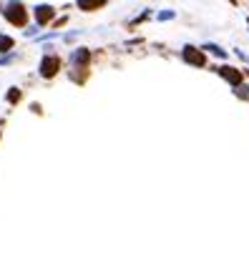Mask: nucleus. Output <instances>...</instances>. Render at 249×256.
<instances>
[{
  "mask_svg": "<svg viewBox=\"0 0 249 256\" xmlns=\"http://www.w3.org/2000/svg\"><path fill=\"white\" fill-rule=\"evenodd\" d=\"M5 18L13 23V25H25V8L20 3H10L5 8Z\"/></svg>",
  "mask_w": 249,
  "mask_h": 256,
  "instance_id": "1",
  "label": "nucleus"
},
{
  "mask_svg": "<svg viewBox=\"0 0 249 256\" xmlns=\"http://www.w3.org/2000/svg\"><path fill=\"white\" fill-rule=\"evenodd\" d=\"M58 68H61V60H58L55 55H46V58H43V63H40V73L46 75V78L55 75V73H58Z\"/></svg>",
  "mask_w": 249,
  "mask_h": 256,
  "instance_id": "2",
  "label": "nucleus"
},
{
  "mask_svg": "<svg viewBox=\"0 0 249 256\" xmlns=\"http://www.w3.org/2000/svg\"><path fill=\"white\" fill-rule=\"evenodd\" d=\"M184 58L189 60V63H194V66H204V63H207L204 53H201V51H196V48H186V51H184Z\"/></svg>",
  "mask_w": 249,
  "mask_h": 256,
  "instance_id": "3",
  "label": "nucleus"
},
{
  "mask_svg": "<svg viewBox=\"0 0 249 256\" xmlns=\"http://www.w3.org/2000/svg\"><path fill=\"white\" fill-rule=\"evenodd\" d=\"M51 18H53V8H51V5H38V10H36V20H38V25H46Z\"/></svg>",
  "mask_w": 249,
  "mask_h": 256,
  "instance_id": "4",
  "label": "nucleus"
},
{
  "mask_svg": "<svg viewBox=\"0 0 249 256\" xmlns=\"http://www.w3.org/2000/svg\"><path fill=\"white\" fill-rule=\"evenodd\" d=\"M219 73H222L224 78H227L229 83H234V85H239V83H242V75L234 70V68H219Z\"/></svg>",
  "mask_w": 249,
  "mask_h": 256,
  "instance_id": "5",
  "label": "nucleus"
},
{
  "mask_svg": "<svg viewBox=\"0 0 249 256\" xmlns=\"http://www.w3.org/2000/svg\"><path fill=\"white\" fill-rule=\"evenodd\" d=\"M71 60H73V66H76V68H78V66L83 68L86 63H89V51H76Z\"/></svg>",
  "mask_w": 249,
  "mask_h": 256,
  "instance_id": "6",
  "label": "nucleus"
},
{
  "mask_svg": "<svg viewBox=\"0 0 249 256\" xmlns=\"http://www.w3.org/2000/svg\"><path fill=\"white\" fill-rule=\"evenodd\" d=\"M10 48H13V38L0 35V53H5V51H10Z\"/></svg>",
  "mask_w": 249,
  "mask_h": 256,
  "instance_id": "7",
  "label": "nucleus"
},
{
  "mask_svg": "<svg viewBox=\"0 0 249 256\" xmlns=\"http://www.w3.org/2000/svg\"><path fill=\"white\" fill-rule=\"evenodd\" d=\"M8 101H10V103H16V101H20V90H18V88H13V90H10V93H8Z\"/></svg>",
  "mask_w": 249,
  "mask_h": 256,
  "instance_id": "8",
  "label": "nucleus"
},
{
  "mask_svg": "<svg viewBox=\"0 0 249 256\" xmlns=\"http://www.w3.org/2000/svg\"><path fill=\"white\" fill-rule=\"evenodd\" d=\"M207 51H212V53H214V55H219V58H224V51H222V48H219V45H209V48H207Z\"/></svg>",
  "mask_w": 249,
  "mask_h": 256,
  "instance_id": "9",
  "label": "nucleus"
}]
</instances>
